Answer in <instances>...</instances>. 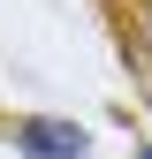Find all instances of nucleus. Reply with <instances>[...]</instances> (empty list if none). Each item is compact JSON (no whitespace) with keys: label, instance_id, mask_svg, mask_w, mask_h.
<instances>
[{"label":"nucleus","instance_id":"1","mask_svg":"<svg viewBox=\"0 0 152 159\" xmlns=\"http://www.w3.org/2000/svg\"><path fill=\"white\" fill-rule=\"evenodd\" d=\"M15 144H23V159H84V152H91L76 121H23Z\"/></svg>","mask_w":152,"mask_h":159},{"label":"nucleus","instance_id":"2","mask_svg":"<svg viewBox=\"0 0 152 159\" xmlns=\"http://www.w3.org/2000/svg\"><path fill=\"white\" fill-rule=\"evenodd\" d=\"M137 159H152V152H137Z\"/></svg>","mask_w":152,"mask_h":159}]
</instances>
